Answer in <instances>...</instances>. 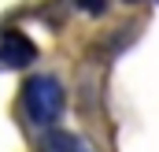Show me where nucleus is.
<instances>
[{
    "label": "nucleus",
    "instance_id": "20e7f679",
    "mask_svg": "<svg viewBox=\"0 0 159 152\" xmlns=\"http://www.w3.org/2000/svg\"><path fill=\"white\" fill-rule=\"evenodd\" d=\"M78 4H81V7H85V11H93V15L107 7V0H78Z\"/></svg>",
    "mask_w": 159,
    "mask_h": 152
},
{
    "label": "nucleus",
    "instance_id": "f03ea898",
    "mask_svg": "<svg viewBox=\"0 0 159 152\" xmlns=\"http://www.w3.org/2000/svg\"><path fill=\"white\" fill-rule=\"evenodd\" d=\"M34 56H37V52H34V41L26 37V34L7 30V34L0 37V63H4V67H26Z\"/></svg>",
    "mask_w": 159,
    "mask_h": 152
},
{
    "label": "nucleus",
    "instance_id": "f257e3e1",
    "mask_svg": "<svg viewBox=\"0 0 159 152\" xmlns=\"http://www.w3.org/2000/svg\"><path fill=\"white\" fill-rule=\"evenodd\" d=\"M22 104H26V115L37 126H48V122H56L59 112H63V85L56 78H48V74H37V78L26 82Z\"/></svg>",
    "mask_w": 159,
    "mask_h": 152
},
{
    "label": "nucleus",
    "instance_id": "7ed1b4c3",
    "mask_svg": "<svg viewBox=\"0 0 159 152\" xmlns=\"http://www.w3.org/2000/svg\"><path fill=\"white\" fill-rule=\"evenodd\" d=\"M41 152H89V149H85V141L74 137V134H67V130H52V134H44Z\"/></svg>",
    "mask_w": 159,
    "mask_h": 152
}]
</instances>
